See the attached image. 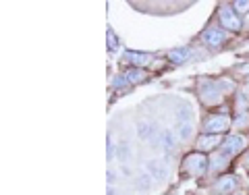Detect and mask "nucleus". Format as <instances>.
<instances>
[{"mask_svg": "<svg viewBox=\"0 0 249 195\" xmlns=\"http://www.w3.org/2000/svg\"><path fill=\"white\" fill-rule=\"evenodd\" d=\"M183 170H187L189 175H201L208 170V158L201 154H193V156H187L185 162H183Z\"/></svg>", "mask_w": 249, "mask_h": 195, "instance_id": "f257e3e1", "label": "nucleus"}, {"mask_svg": "<svg viewBox=\"0 0 249 195\" xmlns=\"http://www.w3.org/2000/svg\"><path fill=\"white\" fill-rule=\"evenodd\" d=\"M227 127H229V119L224 114H212V116H208L204 123V129L208 133H220V131H224Z\"/></svg>", "mask_w": 249, "mask_h": 195, "instance_id": "f03ea898", "label": "nucleus"}, {"mask_svg": "<svg viewBox=\"0 0 249 195\" xmlns=\"http://www.w3.org/2000/svg\"><path fill=\"white\" fill-rule=\"evenodd\" d=\"M245 147V139L241 135H231L227 142L222 143V156H232Z\"/></svg>", "mask_w": 249, "mask_h": 195, "instance_id": "7ed1b4c3", "label": "nucleus"}, {"mask_svg": "<svg viewBox=\"0 0 249 195\" xmlns=\"http://www.w3.org/2000/svg\"><path fill=\"white\" fill-rule=\"evenodd\" d=\"M220 21L224 23V27H229V29H239L241 27L239 17L229 9V6H222L220 9Z\"/></svg>", "mask_w": 249, "mask_h": 195, "instance_id": "20e7f679", "label": "nucleus"}, {"mask_svg": "<svg viewBox=\"0 0 249 195\" xmlns=\"http://www.w3.org/2000/svg\"><path fill=\"white\" fill-rule=\"evenodd\" d=\"M204 42H206V46H210V48H216V46H220L224 42V34L220 29L210 27L208 31H204Z\"/></svg>", "mask_w": 249, "mask_h": 195, "instance_id": "39448f33", "label": "nucleus"}, {"mask_svg": "<svg viewBox=\"0 0 249 195\" xmlns=\"http://www.w3.org/2000/svg\"><path fill=\"white\" fill-rule=\"evenodd\" d=\"M216 191H222V193H229V191H235V187H237V181L232 177H222V178H218L216 181Z\"/></svg>", "mask_w": 249, "mask_h": 195, "instance_id": "423d86ee", "label": "nucleus"}, {"mask_svg": "<svg viewBox=\"0 0 249 195\" xmlns=\"http://www.w3.org/2000/svg\"><path fill=\"white\" fill-rule=\"evenodd\" d=\"M177 119H178V123H181V124H191V119H193L191 108L187 106V104H183V106L177 110Z\"/></svg>", "mask_w": 249, "mask_h": 195, "instance_id": "0eeeda50", "label": "nucleus"}, {"mask_svg": "<svg viewBox=\"0 0 249 195\" xmlns=\"http://www.w3.org/2000/svg\"><path fill=\"white\" fill-rule=\"evenodd\" d=\"M124 60H129V62H135V65H147V62H150V54L127 52V54H124Z\"/></svg>", "mask_w": 249, "mask_h": 195, "instance_id": "6e6552de", "label": "nucleus"}, {"mask_svg": "<svg viewBox=\"0 0 249 195\" xmlns=\"http://www.w3.org/2000/svg\"><path fill=\"white\" fill-rule=\"evenodd\" d=\"M147 170H150V175L156 177V178H164V175H166V168L162 166L160 162H156V160H152L150 164H147Z\"/></svg>", "mask_w": 249, "mask_h": 195, "instance_id": "1a4fd4ad", "label": "nucleus"}, {"mask_svg": "<svg viewBox=\"0 0 249 195\" xmlns=\"http://www.w3.org/2000/svg\"><path fill=\"white\" fill-rule=\"evenodd\" d=\"M116 158H119L121 162L129 160V143H127V142H121V143H119V150H116Z\"/></svg>", "mask_w": 249, "mask_h": 195, "instance_id": "9d476101", "label": "nucleus"}, {"mask_svg": "<svg viewBox=\"0 0 249 195\" xmlns=\"http://www.w3.org/2000/svg\"><path fill=\"white\" fill-rule=\"evenodd\" d=\"M124 77H127V81H129V83H137V81H142V79H143V71H139V69H133V71H129Z\"/></svg>", "mask_w": 249, "mask_h": 195, "instance_id": "9b49d317", "label": "nucleus"}, {"mask_svg": "<svg viewBox=\"0 0 249 195\" xmlns=\"http://www.w3.org/2000/svg\"><path fill=\"white\" fill-rule=\"evenodd\" d=\"M218 143V137H201L199 139V147H201V150H206V147H208V150H210V147H214Z\"/></svg>", "mask_w": 249, "mask_h": 195, "instance_id": "f8f14e48", "label": "nucleus"}, {"mask_svg": "<svg viewBox=\"0 0 249 195\" xmlns=\"http://www.w3.org/2000/svg\"><path fill=\"white\" fill-rule=\"evenodd\" d=\"M187 54H189V50H185V48L183 50H173V52H170V58L177 60V62H183Z\"/></svg>", "mask_w": 249, "mask_h": 195, "instance_id": "ddd939ff", "label": "nucleus"}, {"mask_svg": "<svg viewBox=\"0 0 249 195\" xmlns=\"http://www.w3.org/2000/svg\"><path fill=\"white\" fill-rule=\"evenodd\" d=\"M116 48H119V42H116V37H114L112 31H108V50L114 52Z\"/></svg>", "mask_w": 249, "mask_h": 195, "instance_id": "4468645a", "label": "nucleus"}, {"mask_svg": "<svg viewBox=\"0 0 249 195\" xmlns=\"http://www.w3.org/2000/svg\"><path fill=\"white\" fill-rule=\"evenodd\" d=\"M164 147H166L168 152H170V150H173V147H175V142H173V133H170V131H166V133H164Z\"/></svg>", "mask_w": 249, "mask_h": 195, "instance_id": "2eb2a0df", "label": "nucleus"}, {"mask_svg": "<svg viewBox=\"0 0 249 195\" xmlns=\"http://www.w3.org/2000/svg\"><path fill=\"white\" fill-rule=\"evenodd\" d=\"M137 185H139V187H143V189H147V187H150V177H147V175H142V177H139V181H137Z\"/></svg>", "mask_w": 249, "mask_h": 195, "instance_id": "dca6fc26", "label": "nucleus"}, {"mask_svg": "<svg viewBox=\"0 0 249 195\" xmlns=\"http://www.w3.org/2000/svg\"><path fill=\"white\" fill-rule=\"evenodd\" d=\"M235 6H237V11H241V13H245V11H247V6H249V2H237Z\"/></svg>", "mask_w": 249, "mask_h": 195, "instance_id": "f3484780", "label": "nucleus"}]
</instances>
